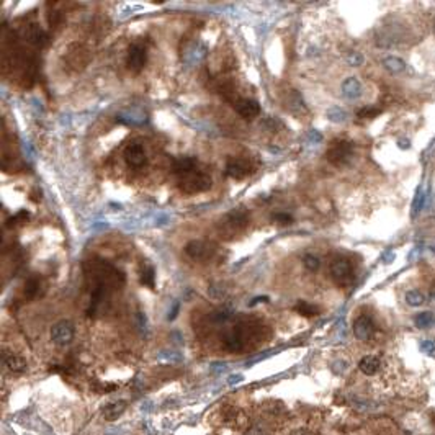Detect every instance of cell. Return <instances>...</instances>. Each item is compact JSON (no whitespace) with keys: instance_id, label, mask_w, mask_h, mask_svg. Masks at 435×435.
I'll use <instances>...</instances> for the list:
<instances>
[{"instance_id":"1","label":"cell","mask_w":435,"mask_h":435,"mask_svg":"<svg viewBox=\"0 0 435 435\" xmlns=\"http://www.w3.org/2000/svg\"><path fill=\"white\" fill-rule=\"evenodd\" d=\"M177 183L178 188L183 193H200V192H206L209 187H211V177L208 175L203 168H200V166L195 170L185 173V175L177 177Z\"/></svg>"},{"instance_id":"2","label":"cell","mask_w":435,"mask_h":435,"mask_svg":"<svg viewBox=\"0 0 435 435\" xmlns=\"http://www.w3.org/2000/svg\"><path fill=\"white\" fill-rule=\"evenodd\" d=\"M354 154V144L347 139H334L326 151V159L332 166H345Z\"/></svg>"},{"instance_id":"3","label":"cell","mask_w":435,"mask_h":435,"mask_svg":"<svg viewBox=\"0 0 435 435\" xmlns=\"http://www.w3.org/2000/svg\"><path fill=\"white\" fill-rule=\"evenodd\" d=\"M329 272L331 278L339 286H347L354 281V267H352L350 260L345 257H335L332 260Z\"/></svg>"},{"instance_id":"4","label":"cell","mask_w":435,"mask_h":435,"mask_svg":"<svg viewBox=\"0 0 435 435\" xmlns=\"http://www.w3.org/2000/svg\"><path fill=\"white\" fill-rule=\"evenodd\" d=\"M250 221V214L245 209H233L226 216L221 219V233L224 234H236L239 231L245 229V226Z\"/></svg>"},{"instance_id":"5","label":"cell","mask_w":435,"mask_h":435,"mask_svg":"<svg viewBox=\"0 0 435 435\" xmlns=\"http://www.w3.org/2000/svg\"><path fill=\"white\" fill-rule=\"evenodd\" d=\"M74 335H75L74 324L66 319L56 322V324L53 326V329H51V340L59 347L69 345L70 342L74 340Z\"/></svg>"},{"instance_id":"6","label":"cell","mask_w":435,"mask_h":435,"mask_svg":"<svg viewBox=\"0 0 435 435\" xmlns=\"http://www.w3.org/2000/svg\"><path fill=\"white\" fill-rule=\"evenodd\" d=\"M147 61V49L142 43H134L130 46L126 56V66L131 72H141Z\"/></svg>"},{"instance_id":"7","label":"cell","mask_w":435,"mask_h":435,"mask_svg":"<svg viewBox=\"0 0 435 435\" xmlns=\"http://www.w3.org/2000/svg\"><path fill=\"white\" fill-rule=\"evenodd\" d=\"M254 170L255 168L252 162L245 157H231L226 164V173L231 178H236V180H242V178L249 177Z\"/></svg>"},{"instance_id":"8","label":"cell","mask_w":435,"mask_h":435,"mask_svg":"<svg viewBox=\"0 0 435 435\" xmlns=\"http://www.w3.org/2000/svg\"><path fill=\"white\" fill-rule=\"evenodd\" d=\"M214 252H216L214 244H208L204 240H192L185 247V254L193 260H209Z\"/></svg>"},{"instance_id":"9","label":"cell","mask_w":435,"mask_h":435,"mask_svg":"<svg viewBox=\"0 0 435 435\" xmlns=\"http://www.w3.org/2000/svg\"><path fill=\"white\" fill-rule=\"evenodd\" d=\"M123 157H125V162L128 164V167H131V168H142L147 162L144 147H142L141 144H137V142L128 144L125 152H123Z\"/></svg>"},{"instance_id":"10","label":"cell","mask_w":435,"mask_h":435,"mask_svg":"<svg viewBox=\"0 0 435 435\" xmlns=\"http://www.w3.org/2000/svg\"><path fill=\"white\" fill-rule=\"evenodd\" d=\"M354 334L358 340L367 342L370 340L373 334H375V322L370 316L367 314H360L355 317L354 321Z\"/></svg>"},{"instance_id":"11","label":"cell","mask_w":435,"mask_h":435,"mask_svg":"<svg viewBox=\"0 0 435 435\" xmlns=\"http://www.w3.org/2000/svg\"><path fill=\"white\" fill-rule=\"evenodd\" d=\"M236 113L244 120H252L260 115V105L252 99H237L233 103Z\"/></svg>"},{"instance_id":"12","label":"cell","mask_w":435,"mask_h":435,"mask_svg":"<svg viewBox=\"0 0 435 435\" xmlns=\"http://www.w3.org/2000/svg\"><path fill=\"white\" fill-rule=\"evenodd\" d=\"M2 360H3L5 368H7L8 371H12V373H22V371L27 370V360H25L23 357L13 354V352L3 350Z\"/></svg>"},{"instance_id":"13","label":"cell","mask_w":435,"mask_h":435,"mask_svg":"<svg viewBox=\"0 0 435 435\" xmlns=\"http://www.w3.org/2000/svg\"><path fill=\"white\" fill-rule=\"evenodd\" d=\"M198 166L200 164L195 157H180V159H175V161H173L172 172L175 173L177 177H180V175H185V173H188V172L195 170Z\"/></svg>"},{"instance_id":"14","label":"cell","mask_w":435,"mask_h":435,"mask_svg":"<svg viewBox=\"0 0 435 435\" xmlns=\"http://www.w3.org/2000/svg\"><path fill=\"white\" fill-rule=\"evenodd\" d=\"M358 368H360V371L363 373V375L373 376V375H376L378 370L381 368V360H380V357H376V355H365L360 362H358Z\"/></svg>"},{"instance_id":"15","label":"cell","mask_w":435,"mask_h":435,"mask_svg":"<svg viewBox=\"0 0 435 435\" xmlns=\"http://www.w3.org/2000/svg\"><path fill=\"white\" fill-rule=\"evenodd\" d=\"M342 95L349 100H355L362 95V85L357 77H349L342 84Z\"/></svg>"},{"instance_id":"16","label":"cell","mask_w":435,"mask_h":435,"mask_svg":"<svg viewBox=\"0 0 435 435\" xmlns=\"http://www.w3.org/2000/svg\"><path fill=\"white\" fill-rule=\"evenodd\" d=\"M125 409H126L125 401H113V402L106 404V406L103 407V419L105 421L113 422L121 416L123 412H125Z\"/></svg>"},{"instance_id":"17","label":"cell","mask_w":435,"mask_h":435,"mask_svg":"<svg viewBox=\"0 0 435 435\" xmlns=\"http://www.w3.org/2000/svg\"><path fill=\"white\" fill-rule=\"evenodd\" d=\"M41 286H43V283H41L39 277H36V275L30 277L27 281H25V288H23L25 298H28V300L38 298V296L41 295Z\"/></svg>"},{"instance_id":"18","label":"cell","mask_w":435,"mask_h":435,"mask_svg":"<svg viewBox=\"0 0 435 435\" xmlns=\"http://www.w3.org/2000/svg\"><path fill=\"white\" fill-rule=\"evenodd\" d=\"M383 67L391 74H399L406 69V63L401 58H396V56H388V58L383 59Z\"/></svg>"},{"instance_id":"19","label":"cell","mask_w":435,"mask_h":435,"mask_svg":"<svg viewBox=\"0 0 435 435\" xmlns=\"http://www.w3.org/2000/svg\"><path fill=\"white\" fill-rule=\"evenodd\" d=\"M295 311L301 316L304 317H313L316 314H319V309H317V306L308 303V301H298L295 306Z\"/></svg>"},{"instance_id":"20","label":"cell","mask_w":435,"mask_h":435,"mask_svg":"<svg viewBox=\"0 0 435 435\" xmlns=\"http://www.w3.org/2000/svg\"><path fill=\"white\" fill-rule=\"evenodd\" d=\"M404 298H406V303L409 306H414V308L426 303V295H424L422 291H419V290H409Z\"/></svg>"},{"instance_id":"21","label":"cell","mask_w":435,"mask_h":435,"mask_svg":"<svg viewBox=\"0 0 435 435\" xmlns=\"http://www.w3.org/2000/svg\"><path fill=\"white\" fill-rule=\"evenodd\" d=\"M141 283L144 286H149V288H154L156 286V272L151 265H146V267L141 270Z\"/></svg>"},{"instance_id":"22","label":"cell","mask_w":435,"mask_h":435,"mask_svg":"<svg viewBox=\"0 0 435 435\" xmlns=\"http://www.w3.org/2000/svg\"><path fill=\"white\" fill-rule=\"evenodd\" d=\"M434 321H435L434 314L431 313V311H426V313H419L416 316L414 324H416L419 329H427V327H431L434 324Z\"/></svg>"},{"instance_id":"23","label":"cell","mask_w":435,"mask_h":435,"mask_svg":"<svg viewBox=\"0 0 435 435\" xmlns=\"http://www.w3.org/2000/svg\"><path fill=\"white\" fill-rule=\"evenodd\" d=\"M27 36H28V41H32V43H34L36 46H41L44 43V33L41 32V28L34 27V25L28 28Z\"/></svg>"},{"instance_id":"24","label":"cell","mask_w":435,"mask_h":435,"mask_svg":"<svg viewBox=\"0 0 435 435\" xmlns=\"http://www.w3.org/2000/svg\"><path fill=\"white\" fill-rule=\"evenodd\" d=\"M303 265L306 267V270H309V272H317L321 267V260L316 257V255L313 254H308L303 257Z\"/></svg>"},{"instance_id":"25","label":"cell","mask_w":435,"mask_h":435,"mask_svg":"<svg viewBox=\"0 0 435 435\" xmlns=\"http://www.w3.org/2000/svg\"><path fill=\"white\" fill-rule=\"evenodd\" d=\"M327 116H329L331 121L340 123V121H345L347 113H345L344 110H340V108H337V106H334V108H331L329 111H327Z\"/></svg>"},{"instance_id":"26","label":"cell","mask_w":435,"mask_h":435,"mask_svg":"<svg viewBox=\"0 0 435 435\" xmlns=\"http://www.w3.org/2000/svg\"><path fill=\"white\" fill-rule=\"evenodd\" d=\"M48 22L51 28H58L61 23H63V13L59 10H49L48 13Z\"/></svg>"},{"instance_id":"27","label":"cell","mask_w":435,"mask_h":435,"mask_svg":"<svg viewBox=\"0 0 435 435\" xmlns=\"http://www.w3.org/2000/svg\"><path fill=\"white\" fill-rule=\"evenodd\" d=\"M28 216H30L28 211H20L18 214H15V216L10 218L8 221L5 223V226H7V228H13V226H17V224H20V223L27 221Z\"/></svg>"},{"instance_id":"28","label":"cell","mask_w":435,"mask_h":435,"mask_svg":"<svg viewBox=\"0 0 435 435\" xmlns=\"http://www.w3.org/2000/svg\"><path fill=\"white\" fill-rule=\"evenodd\" d=\"M378 113H380V108H376V106H363L362 110H358L357 116H360V118H373Z\"/></svg>"},{"instance_id":"29","label":"cell","mask_w":435,"mask_h":435,"mask_svg":"<svg viewBox=\"0 0 435 435\" xmlns=\"http://www.w3.org/2000/svg\"><path fill=\"white\" fill-rule=\"evenodd\" d=\"M273 219L278 224H283V226L293 223V216H291V214H288V213H275L273 214Z\"/></svg>"},{"instance_id":"30","label":"cell","mask_w":435,"mask_h":435,"mask_svg":"<svg viewBox=\"0 0 435 435\" xmlns=\"http://www.w3.org/2000/svg\"><path fill=\"white\" fill-rule=\"evenodd\" d=\"M421 350L424 352V354H434L435 352V342L434 340H424L421 344Z\"/></svg>"},{"instance_id":"31","label":"cell","mask_w":435,"mask_h":435,"mask_svg":"<svg viewBox=\"0 0 435 435\" xmlns=\"http://www.w3.org/2000/svg\"><path fill=\"white\" fill-rule=\"evenodd\" d=\"M159 358H161V360H164V362H180L182 360V357L178 355V354H175V352H170V354H161L159 355Z\"/></svg>"},{"instance_id":"32","label":"cell","mask_w":435,"mask_h":435,"mask_svg":"<svg viewBox=\"0 0 435 435\" xmlns=\"http://www.w3.org/2000/svg\"><path fill=\"white\" fill-rule=\"evenodd\" d=\"M349 63H350V66H360V64L363 63V58H362V54H358V53L350 54V58H349Z\"/></svg>"},{"instance_id":"33","label":"cell","mask_w":435,"mask_h":435,"mask_svg":"<svg viewBox=\"0 0 435 435\" xmlns=\"http://www.w3.org/2000/svg\"><path fill=\"white\" fill-rule=\"evenodd\" d=\"M240 380H242V376H240V375L231 376V378H229V385H234V383H239Z\"/></svg>"},{"instance_id":"34","label":"cell","mask_w":435,"mask_h":435,"mask_svg":"<svg viewBox=\"0 0 435 435\" xmlns=\"http://www.w3.org/2000/svg\"><path fill=\"white\" fill-rule=\"evenodd\" d=\"M177 311H178V303L173 306V309H172V314H168V319H175V316H177Z\"/></svg>"},{"instance_id":"35","label":"cell","mask_w":435,"mask_h":435,"mask_svg":"<svg viewBox=\"0 0 435 435\" xmlns=\"http://www.w3.org/2000/svg\"><path fill=\"white\" fill-rule=\"evenodd\" d=\"M434 30H435V25H434Z\"/></svg>"}]
</instances>
